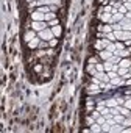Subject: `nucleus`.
I'll list each match as a JSON object with an SVG mask.
<instances>
[{"label": "nucleus", "mask_w": 131, "mask_h": 133, "mask_svg": "<svg viewBox=\"0 0 131 133\" xmlns=\"http://www.w3.org/2000/svg\"><path fill=\"white\" fill-rule=\"evenodd\" d=\"M47 27H48V25H47L45 21H41V22H39V21H31V24H30V28L34 30V31H38V33L42 31V30H45Z\"/></svg>", "instance_id": "nucleus-1"}, {"label": "nucleus", "mask_w": 131, "mask_h": 133, "mask_svg": "<svg viewBox=\"0 0 131 133\" xmlns=\"http://www.w3.org/2000/svg\"><path fill=\"white\" fill-rule=\"evenodd\" d=\"M38 36L42 39V41H50V39H53L55 38V35H53V31H52V28H45V30H42V31H39L38 33Z\"/></svg>", "instance_id": "nucleus-2"}, {"label": "nucleus", "mask_w": 131, "mask_h": 133, "mask_svg": "<svg viewBox=\"0 0 131 133\" xmlns=\"http://www.w3.org/2000/svg\"><path fill=\"white\" fill-rule=\"evenodd\" d=\"M109 42H111L109 39H98V41L94 42V47H95V50L100 52V50H105V49L109 45Z\"/></svg>", "instance_id": "nucleus-3"}, {"label": "nucleus", "mask_w": 131, "mask_h": 133, "mask_svg": "<svg viewBox=\"0 0 131 133\" xmlns=\"http://www.w3.org/2000/svg\"><path fill=\"white\" fill-rule=\"evenodd\" d=\"M30 19L31 21H45V14H42V13H39L38 10H34V11H31L30 13Z\"/></svg>", "instance_id": "nucleus-4"}, {"label": "nucleus", "mask_w": 131, "mask_h": 133, "mask_svg": "<svg viewBox=\"0 0 131 133\" xmlns=\"http://www.w3.org/2000/svg\"><path fill=\"white\" fill-rule=\"evenodd\" d=\"M111 17H112V13H106V11H103V13L98 14V19H100L101 24H109V22H111Z\"/></svg>", "instance_id": "nucleus-5"}, {"label": "nucleus", "mask_w": 131, "mask_h": 133, "mask_svg": "<svg viewBox=\"0 0 131 133\" xmlns=\"http://www.w3.org/2000/svg\"><path fill=\"white\" fill-rule=\"evenodd\" d=\"M112 55H114V53H112V52H109L108 49H105V50H100V52H98V58H100L101 61H108Z\"/></svg>", "instance_id": "nucleus-6"}, {"label": "nucleus", "mask_w": 131, "mask_h": 133, "mask_svg": "<svg viewBox=\"0 0 131 133\" xmlns=\"http://www.w3.org/2000/svg\"><path fill=\"white\" fill-rule=\"evenodd\" d=\"M36 36H38V31H34V30H28V31L24 35V41H25V42H30V41L34 39Z\"/></svg>", "instance_id": "nucleus-7"}, {"label": "nucleus", "mask_w": 131, "mask_h": 133, "mask_svg": "<svg viewBox=\"0 0 131 133\" xmlns=\"http://www.w3.org/2000/svg\"><path fill=\"white\" fill-rule=\"evenodd\" d=\"M120 27H122V30H125V31H131V21L126 19V17H123V19L120 21Z\"/></svg>", "instance_id": "nucleus-8"}, {"label": "nucleus", "mask_w": 131, "mask_h": 133, "mask_svg": "<svg viewBox=\"0 0 131 133\" xmlns=\"http://www.w3.org/2000/svg\"><path fill=\"white\" fill-rule=\"evenodd\" d=\"M39 42H41V38H39V36H36V38H34V39H31L30 42H27V45H28V49H30V50H34V49H38Z\"/></svg>", "instance_id": "nucleus-9"}, {"label": "nucleus", "mask_w": 131, "mask_h": 133, "mask_svg": "<svg viewBox=\"0 0 131 133\" xmlns=\"http://www.w3.org/2000/svg\"><path fill=\"white\" fill-rule=\"evenodd\" d=\"M98 92H100V89H98V85H95V83L89 85L88 89H86V94H89V96H92V94H98Z\"/></svg>", "instance_id": "nucleus-10"}, {"label": "nucleus", "mask_w": 131, "mask_h": 133, "mask_svg": "<svg viewBox=\"0 0 131 133\" xmlns=\"http://www.w3.org/2000/svg\"><path fill=\"white\" fill-rule=\"evenodd\" d=\"M98 31L111 33V31H112V25H111V24H100V25H98Z\"/></svg>", "instance_id": "nucleus-11"}, {"label": "nucleus", "mask_w": 131, "mask_h": 133, "mask_svg": "<svg viewBox=\"0 0 131 133\" xmlns=\"http://www.w3.org/2000/svg\"><path fill=\"white\" fill-rule=\"evenodd\" d=\"M109 83H112L114 86H122V85H125V80H123L122 77H119V75H117V77L111 78V80H109Z\"/></svg>", "instance_id": "nucleus-12"}, {"label": "nucleus", "mask_w": 131, "mask_h": 133, "mask_svg": "<svg viewBox=\"0 0 131 133\" xmlns=\"http://www.w3.org/2000/svg\"><path fill=\"white\" fill-rule=\"evenodd\" d=\"M119 66H120V68H126V69H129V66H131V56H128V58H122L120 63H119Z\"/></svg>", "instance_id": "nucleus-13"}, {"label": "nucleus", "mask_w": 131, "mask_h": 133, "mask_svg": "<svg viewBox=\"0 0 131 133\" xmlns=\"http://www.w3.org/2000/svg\"><path fill=\"white\" fill-rule=\"evenodd\" d=\"M123 130V125L122 124H114L109 127V133H120Z\"/></svg>", "instance_id": "nucleus-14"}, {"label": "nucleus", "mask_w": 131, "mask_h": 133, "mask_svg": "<svg viewBox=\"0 0 131 133\" xmlns=\"http://www.w3.org/2000/svg\"><path fill=\"white\" fill-rule=\"evenodd\" d=\"M86 72H88L89 75H92V77H94V75L97 74V68H95V64H89V63H88V66H86Z\"/></svg>", "instance_id": "nucleus-15"}, {"label": "nucleus", "mask_w": 131, "mask_h": 133, "mask_svg": "<svg viewBox=\"0 0 131 133\" xmlns=\"http://www.w3.org/2000/svg\"><path fill=\"white\" fill-rule=\"evenodd\" d=\"M123 17H125V14H122V13L112 14V17H111V22H109V24H117V22H120V21H122Z\"/></svg>", "instance_id": "nucleus-16"}, {"label": "nucleus", "mask_w": 131, "mask_h": 133, "mask_svg": "<svg viewBox=\"0 0 131 133\" xmlns=\"http://www.w3.org/2000/svg\"><path fill=\"white\" fill-rule=\"evenodd\" d=\"M50 28H52L55 38H59V36L62 35V28H61V25H55V27H50Z\"/></svg>", "instance_id": "nucleus-17"}, {"label": "nucleus", "mask_w": 131, "mask_h": 133, "mask_svg": "<svg viewBox=\"0 0 131 133\" xmlns=\"http://www.w3.org/2000/svg\"><path fill=\"white\" fill-rule=\"evenodd\" d=\"M89 128H91V131H92V133H100V131H101V125H100L98 122H94Z\"/></svg>", "instance_id": "nucleus-18"}, {"label": "nucleus", "mask_w": 131, "mask_h": 133, "mask_svg": "<svg viewBox=\"0 0 131 133\" xmlns=\"http://www.w3.org/2000/svg\"><path fill=\"white\" fill-rule=\"evenodd\" d=\"M39 13H42V14H47V13H50L52 10H50V6H47V5H41V6H38L36 8Z\"/></svg>", "instance_id": "nucleus-19"}, {"label": "nucleus", "mask_w": 131, "mask_h": 133, "mask_svg": "<svg viewBox=\"0 0 131 133\" xmlns=\"http://www.w3.org/2000/svg\"><path fill=\"white\" fill-rule=\"evenodd\" d=\"M105 103H106V107L112 108V107H117V105H119V100H115V99H108V100H105Z\"/></svg>", "instance_id": "nucleus-20"}, {"label": "nucleus", "mask_w": 131, "mask_h": 133, "mask_svg": "<svg viewBox=\"0 0 131 133\" xmlns=\"http://www.w3.org/2000/svg\"><path fill=\"white\" fill-rule=\"evenodd\" d=\"M129 71L126 69V68H120V66H119V71H117V74H119V77H123V75H126Z\"/></svg>", "instance_id": "nucleus-21"}, {"label": "nucleus", "mask_w": 131, "mask_h": 133, "mask_svg": "<svg viewBox=\"0 0 131 133\" xmlns=\"http://www.w3.org/2000/svg\"><path fill=\"white\" fill-rule=\"evenodd\" d=\"M94 122H95V117H94L92 114H88V117H86V125H89V127H91Z\"/></svg>", "instance_id": "nucleus-22"}, {"label": "nucleus", "mask_w": 131, "mask_h": 133, "mask_svg": "<svg viewBox=\"0 0 131 133\" xmlns=\"http://www.w3.org/2000/svg\"><path fill=\"white\" fill-rule=\"evenodd\" d=\"M55 17H56V13L50 11V13H47V14H45V22H48V21H52V19H55Z\"/></svg>", "instance_id": "nucleus-23"}, {"label": "nucleus", "mask_w": 131, "mask_h": 133, "mask_svg": "<svg viewBox=\"0 0 131 133\" xmlns=\"http://www.w3.org/2000/svg\"><path fill=\"white\" fill-rule=\"evenodd\" d=\"M125 117H126V116H123V114H120V113H119V114H115V116H114V119H115V122H117V124H122V122H123V119H125Z\"/></svg>", "instance_id": "nucleus-24"}, {"label": "nucleus", "mask_w": 131, "mask_h": 133, "mask_svg": "<svg viewBox=\"0 0 131 133\" xmlns=\"http://www.w3.org/2000/svg\"><path fill=\"white\" fill-rule=\"evenodd\" d=\"M47 25H48V27H55V25H59V21H58V17H55V19L48 21V22H47Z\"/></svg>", "instance_id": "nucleus-25"}, {"label": "nucleus", "mask_w": 131, "mask_h": 133, "mask_svg": "<svg viewBox=\"0 0 131 133\" xmlns=\"http://www.w3.org/2000/svg\"><path fill=\"white\" fill-rule=\"evenodd\" d=\"M48 47H50V45H48V41H42V39H41L38 49H48Z\"/></svg>", "instance_id": "nucleus-26"}, {"label": "nucleus", "mask_w": 131, "mask_h": 133, "mask_svg": "<svg viewBox=\"0 0 131 133\" xmlns=\"http://www.w3.org/2000/svg\"><path fill=\"white\" fill-rule=\"evenodd\" d=\"M114 44H115V49H117V50H122V49H125V42H123V41H115Z\"/></svg>", "instance_id": "nucleus-27"}, {"label": "nucleus", "mask_w": 131, "mask_h": 133, "mask_svg": "<svg viewBox=\"0 0 131 133\" xmlns=\"http://www.w3.org/2000/svg\"><path fill=\"white\" fill-rule=\"evenodd\" d=\"M119 107H120V105H119ZM129 111H131V110H128L126 107H120V114H123V116H126V117H128Z\"/></svg>", "instance_id": "nucleus-28"}, {"label": "nucleus", "mask_w": 131, "mask_h": 133, "mask_svg": "<svg viewBox=\"0 0 131 133\" xmlns=\"http://www.w3.org/2000/svg\"><path fill=\"white\" fill-rule=\"evenodd\" d=\"M95 68H97V71H98V72H105V64H103V63H100V61H98V63L95 64Z\"/></svg>", "instance_id": "nucleus-29"}, {"label": "nucleus", "mask_w": 131, "mask_h": 133, "mask_svg": "<svg viewBox=\"0 0 131 133\" xmlns=\"http://www.w3.org/2000/svg\"><path fill=\"white\" fill-rule=\"evenodd\" d=\"M98 59H100V58H98V55H97V56H91V58L88 59V63H89V64H97V63H98Z\"/></svg>", "instance_id": "nucleus-30"}, {"label": "nucleus", "mask_w": 131, "mask_h": 133, "mask_svg": "<svg viewBox=\"0 0 131 133\" xmlns=\"http://www.w3.org/2000/svg\"><path fill=\"white\" fill-rule=\"evenodd\" d=\"M122 125H123V128L125 127H131V117H125L123 122H122Z\"/></svg>", "instance_id": "nucleus-31"}, {"label": "nucleus", "mask_w": 131, "mask_h": 133, "mask_svg": "<svg viewBox=\"0 0 131 133\" xmlns=\"http://www.w3.org/2000/svg\"><path fill=\"white\" fill-rule=\"evenodd\" d=\"M123 107H126L128 110H131V97H125V102H123Z\"/></svg>", "instance_id": "nucleus-32"}, {"label": "nucleus", "mask_w": 131, "mask_h": 133, "mask_svg": "<svg viewBox=\"0 0 131 133\" xmlns=\"http://www.w3.org/2000/svg\"><path fill=\"white\" fill-rule=\"evenodd\" d=\"M97 38H98V39H108V33H105V31H98V33H97Z\"/></svg>", "instance_id": "nucleus-33"}, {"label": "nucleus", "mask_w": 131, "mask_h": 133, "mask_svg": "<svg viewBox=\"0 0 131 133\" xmlns=\"http://www.w3.org/2000/svg\"><path fill=\"white\" fill-rule=\"evenodd\" d=\"M48 45H50L52 49H53V47H56V45H58V38H53V39H50V41H48Z\"/></svg>", "instance_id": "nucleus-34"}, {"label": "nucleus", "mask_w": 131, "mask_h": 133, "mask_svg": "<svg viewBox=\"0 0 131 133\" xmlns=\"http://www.w3.org/2000/svg\"><path fill=\"white\" fill-rule=\"evenodd\" d=\"M109 127H111V125H109L108 122H105V124L101 125V131H105V133H109Z\"/></svg>", "instance_id": "nucleus-35"}, {"label": "nucleus", "mask_w": 131, "mask_h": 133, "mask_svg": "<svg viewBox=\"0 0 131 133\" xmlns=\"http://www.w3.org/2000/svg\"><path fill=\"white\" fill-rule=\"evenodd\" d=\"M108 39L111 41V42H115L117 39H115V35H114V31H111V33H108Z\"/></svg>", "instance_id": "nucleus-36"}, {"label": "nucleus", "mask_w": 131, "mask_h": 133, "mask_svg": "<svg viewBox=\"0 0 131 133\" xmlns=\"http://www.w3.org/2000/svg\"><path fill=\"white\" fill-rule=\"evenodd\" d=\"M106 49H108V50H109V52H112V53H114V52H115V50H117V49H115V44H114V42H109V45H108V47H106Z\"/></svg>", "instance_id": "nucleus-37"}, {"label": "nucleus", "mask_w": 131, "mask_h": 133, "mask_svg": "<svg viewBox=\"0 0 131 133\" xmlns=\"http://www.w3.org/2000/svg\"><path fill=\"white\" fill-rule=\"evenodd\" d=\"M42 69H44V64H41V63H39V64H36V66H34V71H36V72H41V71H42Z\"/></svg>", "instance_id": "nucleus-38"}, {"label": "nucleus", "mask_w": 131, "mask_h": 133, "mask_svg": "<svg viewBox=\"0 0 131 133\" xmlns=\"http://www.w3.org/2000/svg\"><path fill=\"white\" fill-rule=\"evenodd\" d=\"M119 13H122V14H126V13H128V10H126V6H125V5H122V6L119 8Z\"/></svg>", "instance_id": "nucleus-39"}, {"label": "nucleus", "mask_w": 131, "mask_h": 133, "mask_svg": "<svg viewBox=\"0 0 131 133\" xmlns=\"http://www.w3.org/2000/svg\"><path fill=\"white\" fill-rule=\"evenodd\" d=\"M47 55L48 56H55V50L53 49H47Z\"/></svg>", "instance_id": "nucleus-40"}, {"label": "nucleus", "mask_w": 131, "mask_h": 133, "mask_svg": "<svg viewBox=\"0 0 131 133\" xmlns=\"http://www.w3.org/2000/svg\"><path fill=\"white\" fill-rule=\"evenodd\" d=\"M123 5L126 6V10H128V11H131V2H123Z\"/></svg>", "instance_id": "nucleus-41"}, {"label": "nucleus", "mask_w": 131, "mask_h": 133, "mask_svg": "<svg viewBox=\"0 0 131 133\" xmlns=\"http://www.w3.org/2000/svg\"><path fill=\"white\" fill-rule=\"evenodd\" d=\"M50 10H52L53 13H56V10H58V5H50Z\"/></svg>", "instance_id": "nucleus-42"}, {"label": "nucleus", "mask_w": 131, "mask_h": 133, "mask_svg": "<svg viewBox=\"0 0 131 133\" xmlns=\"http://www.w3.org/2000/svg\"><path fill=\"white\" fill-rule=\"evenodd\" d=\"M122 131H123V133H131V127H128V128H123Z\"/></svg>", "instance_id": "nucleus-43"}, {"label": "nucleus", "mask_w": 131, "mask_h": 133, "mask_svg": "<svg viewBox=\"0 0 131 133\" xmlns=\"http://www.w3.org/2000/svg\"><path fill=\"white\" fill-rule=\"evenodd\" d=\"M125 17H126V19H129V21H131V11H128V13H126V14H125Z\"/></svg>", "instance_id": "nucleus-44"}, {"label": "nucleus", "mask_w": 131, "mask_h": 133, "mask_svg": "<svg viewBox=\"0 0 131 133\" xmlns=\"http://www.w3.org/2000/svg\"><path fill=\"white\" fill-rule=\"evenodd\" d=\"M125 85H129V86H131V77H129L128 80H125Z\"/></svg>", "instance_id": "nucleus-45"}, {"label": "nucleus", "mask_w": 131, "mask_h": 133, "mask_svg": "<svg viewBox=\"0 0 131 133\" xmlns=\"http://www.w3.org/2000/svg\"><path fill=\"white\" fill-rule=\"evenodd\" d=\"M126 94H131V88H129V89H126Z\"/></svg>", "instance_id": "nucleus-46"}, {"label": "nucleus", "mask_w": 131, "mask_h": 133, "mask_svg": "<svg viewBox=\"0 0 131 133\" xmlns=\"http://www.w3.org/2000/svg\"><path fill=\"white\" fill-rule=\"evenodd\" d=\"M109 2H119V0H109Z\"/></svg>", "instance_id": "nucleus-47"}, {"label": "nucleus", "mask_w": 131, "mask_h": 133, "mask_svg": "<svg viewBox=\"0 0 131 133\" xmlns=\"http://www.w3.org/2000/svg\"><path fill=\"white\" fill-rule=\"evenodd\" d=\"M128 71H129V74H131V66H129V69H128Z\"/></svg>", "instance_id": "nucleus-48"}, {"label": "nucleus", "mask_w": 131, "mask_h": 133, "mask_svg": "<svg viewBox=\"0 0 131 133\" xmlns=\"http://www.w3.org/2000/svg\"><path fill=\"white\" fill-rule=\"evenodd\" d=\"M128 117H131V111H129V114H128Z\"/></svg>", "instance_id": "nucleus-49"}, {"label": "nucleus", "mask_w": 131, "mask_h": 133, "mask_svg": "<svg viewBox=\"0 0 131 133\" xmlns=\"http://www.w3.org/2000/svg\"><path fill=\"white\" fill-rule=\"evenodd\" d=\"M128 50H129V53H131V47H129V49H128Z\"/></svg>", "instance_id": "nucleus-50"}, {"label": "nucleus", "mask_w": 131, "mask_h": 133, "mask_svg": "<svg viewBox=\"0 0 131 133\" xmlns=\"http://www.w3.org/2000/svg\"><path fill=\"white\" fill-rule=\"evenodd\" d=\"M125 2H131V0H125Z\"/></svg>", "instance_id": "nucleus-51"}]
</instances>
